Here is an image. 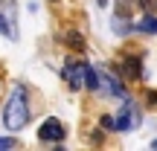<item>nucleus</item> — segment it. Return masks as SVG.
<instances>
[{
  "instance_id": "f03ea898",
  "label": "nucleus",
  "mask_w": 157,
  "mask_h": 151,
  "mask_svg": "<svg viewBox=\"0 0 157 151\" xmlns=\"http://www.w3.org/2000/svg\"><path fill=\"white\" fill-rule=\"evenodd\" d=\"M0 35L9 41H17V3L15 0H0Z\"/></svg>"
},
{
  "instance_id": "20e7f679",
  "label": "nucleus",
  "mask_w": 157,
  "mask_h": 151,
  "mask_svg": "<svg viewBox=\"0 0 157 151\" xmlns=\"http://www.w3.org/2000/svg\"><path fill=\"white\" fill-rule=\"evenodd\" d=\"M84 76H87V64H82L78 58H67V64H64V81L73 90H82L84 87Z\"/></svg>"
},
{
  "instance_id": "9b49d317",
  "label": "nucleus",
  "mask_w": 157,
  "mask_h": 151,
  "mask_svg": "<svg viewBox=\"0 0 157 151\" xmlns=\"http://www.w3.org/2000/svg\"><path fill=\"white\" fill-rule=\"evenodd\" d=\"M102 128H108V131H117V119H113V116H102Z\"/></svg>"
},
{
  "instance_id": "6e6552de",
  "label": "nucleus",
  "mask_w": 157,
  "mask_h": 151,
  "mask_svg": "<svg viewBox=\"0 0 157 151\" xmlns=\"http://www.w3.org/2000/svg\"><path fill=\"white\" fill-rule=\"evenodd\" d=\"M137 29H140V32H148V35H157V17L146 15L140 23H137Z\"/></svg>"
},
{
  "instance_id": "f8f14e48",
  "label": "nucleus",
  "mask_w": 157,
  "mask_h": 151,
  "mask_svg": "<svg viewBox=\"0 0 157 151\" xmlns=\"http://www.w3.org/2000/svg\"><path fill=\"white\" fill-rule=\"evenodd\" d=\"M146 102L151 108H157V90H148V93H146Z\"/></svg>"
},
{
  "instance_id": "f257e3e1",
  "label": "nucleus",
  "mask_w": 157,
  "mask_h": 151,
  "mask_svg": "<svg viewBox=\"0 0 157 151\" xmlns=\"http://www.w3.org/2000/svg\"><path fill=\"white\" fill-rule=\"evenodd\" d=\"M29 116H32V111H29V93H26L23 84H15V90L9 93V102L3 108V125L9 131H23Z\"/></svg>"
},
{
  "instance_id": "423d86ee",
  "label": "nucleus",
  "mask_w": 157,
  "mask_h": 151,
  "mask_svg": "<svg viewBox=\"0 0 157 151\" xmlns=\"http://www.w3.org/2000/svg\"><path fill=\"white\" fill-rule=\"evenodd\" d=\"M122 64H125V76H128L131 81L140 78V73H143V58H140V55H125Z\"/></svg>"
},
{
  "instance_id": "4468645a",
  "label": "nucleus",
  "mask_w": 157,
  "mask_h": 151,
  "mask_svg": "<svg viewBox=\"0 0 157 151\" xmlns=\"http://www.w3.org/2000/svg\"><path fill=\"white\" fill-rule=\"evenodd\" d=\"M154 148H157V140H154Z\"/></svg>"
},
{
  "instance_id": "0eeeda50",
  "label": "nucleus",
  "mask_w": 157,
  "mask_h": 151,
  "mask_svg": "<svg viewBox=\"0 0 157 151\" xmlns=\"http://www.w3.org/2000/svg\"><path fill=\"white\" fill-rule=\"evenodd\" d=\"M84 87H90L93 93H99V70L87 67V76H84Z\"/></svg>"
},
{
  "instance_id": "39448f33",
  "label": "nucleus",
  "mask_w": 157,
  "mask_h": 151,
  "mask_svg": "<svg viewBox=\"0 0 157 151\" xmlns=\"http://www.w3.org/2000/svg\"><path fill=\"white\" fill-rule=\"evenodd\" d=\"M38 137H41L44 142H61L64 137H67V128H64V122H61V119L50 116V119H44V122H41Z\"/></svg>"
},
{
  "instance_id": "9d476101",
  "label": "nucleus",
  "mask_w": 157,
  "mask_h": 151,
  "mask_svg": "<svg viewBox=\"0 0 157 151\" xmlns=\"http://www.w3.org/2000/svg\"><path fill=\"white\" fill-rule=\"evenodd\" d=\"M67 44H70V47H76V50H82L84 41L78 38V32H67Z\"/></svg>"
},
{
  "instance_id": "7ed1b4c3",
  "label": "nucleus",
  "mask_w": 157,
  "mask_h": 151,
  "mask_svg": "<svg viewBox=\"0 0 157 151\" xmlns=\"http://www.w3.org/2000/svg\"><path fill=\"white\" fill-rule=\"evenodd\" d=\"M140 119H143L140 105L125 99L122 105H119V113H117V131H134L137 125H140Z\"/></svg>"
},
{
  "instance_id": "ddd939ff",
  "label": "nucleus",
  "mask_w": 157,
  "mask_h": 151,
  "mask_svg": "<svg viewBox=\"0 0 157 151\" xmlns=\"http://www.w3.org/2000/svg\"><path fill=\"white\" fill-rule=\"evenodd\" d=\"M12 145H15V140H6V137H0V151H3V148H12Z\"/></svg>"
},
{
  "instance_id": "1a4fd4ad",
  "label": "nucleus",
  "mask_w": 157,
  "mask_h": 151,
  "mask_svg": "<svg viewBox=\"0 0 157 151\" xmlns=\"http://www.w3.org/2000/svg\"><path fill=\"white\" fill-rule=\"evenodd\" d=\"M111 26H113V32H119V35H125V32H128V21H119V17H113V21H111Z\"/></svg>"
}]
</instances>
